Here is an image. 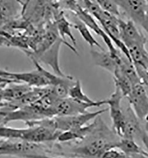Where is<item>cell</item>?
<instances>
[{
  "label": "cell",
  "mask_w": 148,
  "mask_h": 158,
  "mask_svg": "<svg viewBox=\"0 0 148 158\" xmlns=\"http://www.w3.org/2000/svg\"><path fill=\"white\" fill-rule=\"evenodd\" d=\"M94 122L91 131L71 147V158H101L106 151L115 149L120 139L99 117Z\"/></svg>",
  "instance_id": "6da1fadb"
},
{
  "label": "cell",
  "mask_w": 148,
  "mask_h": 158,
  "mask_svg": "<svg viewBox=\"0 0 148 158\" xmlns=\"http://www.w3.org/2000/svg\"><path fill=\"white\" fill-rule=\"evenodd\" d=\"M61 132L42 126L27 127L18 129L0 124L1 139H17L36 143L57 140Z\"/></svg>",
  "instance_id": "7a4b0ae2"
},
{
  "label": "cell",
  "mask_w": 148,
  "mask_h": 158,
  "mask_svg": "<svg viewBox=\"0 0 148 158\" xmlns=\"http://www.w3.org/2000/svg\"><path fill=\"white\" fill-rule=\"evenodd\" d=\"M49 149L43 143H36L17 139H0V156L39 158L46 155Z\"/></svg>",
  "instance_id": "3957f363"
},
{
  "label": "cell",
  "mask_w": 148,
  "mask_h": 158,
  "mask_svg": "<svg viewBox=\"0 0 148 158\" xmlns=\"http://www.w3.org/2000/svg\"><path fill=\"white\" fill-rule=\"evenodd\" d=\"M57 3L59 7L61 9L68 10L70 13L76 15L78 18L83 22L89 29H91L95 34L100 36L106 43L108 51L113 57L116 58L118 56L120 50H117L114 47L113 42L104 30L99 26L91 15L81 6L78 1H57Z\"/></svg>",
  "instance_id": "277c9868"
},
{
  "label": "cell",
  "mask_w": 148,
  "mask_h": 158,
  "mask_svg": "<svg viewBox=\"0 0 148 158\" xmlns=\"http://www.w3.org/2000/svg\"><path fill=\"white\" fill-rule=\"evenodd\" d=\"M108 108L102 109L94 112H87L83 114L69 116H59L48 118L46 126L59 132L82 127L91 120H95L101 114L107 111Z\"/></svg>",
  "instance_id": "5b68a950"
},
{
  "label": "cell",
  "mask_w": 148,
  "mask_h": 158,
  "mask_svg": "<svg viewBox=\"0 0 148 158\" xmlns=\"http://www.w3.org/2000/svg\"><path fill=\"white\" fill-rule=\"evenodd\" d=\"M104 104H107L106 100L98 101L97 103L91 104L79 102L67 97L58 100L53 106V110L55 117L75 115L88 112V108L98 107Z\"/></svg>",
  "instance_id": "8992f818"
},
{
  "label": "cell",
  "mask_w": 148,
  "mask_h": 158,
  "mask_svg": "<svg viewBox=\"0 0 148 158\" xmlns=\"http://www.w3.org/2000/svg\"><path fill=\"white\" fill-rule=\"evenodd\" d=\"M123 96L119 89L115 86L114 91L110 98L106 100L109 106L110 115L113 123V130L114 133L122 138L125 126V115L121 107V101Z\"/></svg>",
  "instance_id": "52a82bcc"
},
{
  "label": "cell",
  "mask_w": 148,
  "mask_h": 158,
  "mask_svg": "<svg viewBox=\"0 0 148 158\" xmlns=\"http://www.w3.org/2000/svg\"><path fill=\"white\" fill-rule=\"evenodd\" d=\"M126 98L138 119L148 123V94L143 85L139 84L133 86Z\"/></svg>",
  "instance_id": "ba28073f"
},
{
  "label": "cell",
  "mask_w": 148,
  "mask_h": 158,
  "mask_svg": "<svg viewBox=\"0 0 148 158\" xmlns=\"http://www.w3.org/2000/svg\"><path fill=\"white\" fill-rule=\"evenodd\" d=\"M62 43H64L68 48H70L74 53L78 54L77 50L76 49V48H75L74 46H72L68 42H65L64 40H62L61 37H59L55 43L48 50L43 52L41 55H40L39 57H37L35 59H31L35 60L39 64L40 62H42L46 65L49 66L52 69L54 73L57 76L62 77H67L68 75H65L64 72L62 71L60 68L59 62V51Z\"/></svg>",
  "instance_id": "9c48e42d"
},
{
  "label": "cell",
  "mask_w": 148,
  "mask_h": 158,
  "mask_svg": "<svg viewBox=\"0 0 148 158\" xmlns=\"http://www.w3.org/2000/svg\"><path fill=\"white\" fill-rule=\"evenodd\" d=\"M120 9L134 24L142 26L148 11V1L117 0L115 1Z\"/></svg>",
  "instance_id": "30bf717a"
},
{
  "label": "cell",
  "mask_w": 148,
  "mask_h": 158,
  "mask_svg": "<svg viewBox=\"0 0 148 158\" xmlns=\"http://www.w3.org/2000/svg\"><path fill=\"white\" fill-rule=\"evenodd\" d=\"M36 69L30 72L14 73L11 72L10 78L24 84L32 88H44L50 86L49 80L44 75L39 67V63L32 59Z\"/></svg>",
  "instance_id": "8fae6325"
},
{
  "label": "cell",
  "mask_w": 148,
  "mask_h": 158,
  "mask_svg": "<svg viewBox=\"0 0 148 158\" xmlns=\"http://www.w3.org/2000/svg\"><path fill=\"white\" fill-rule=\"evenodd\" d=\"M119 27L120 40L127 46L133 43L146 44V39L145 35L137 28L136 24L130 20L127 21L119 19Z\"/></svg>",
  "instance_id": "7c38bea8"
},
{
  "label": "cell",
  "mask_w": 148,
  "mask_h": 158,
  "mask_svg": "<svg viewBox=\"0 0 148 158\" xmlns=\"http://www.w3.org/2000/svg\"><path fill=\"white\" fill-rule=\"evenodd\" d=\"M52 13L53 14V18L55 23L57 27V31L59 37L66 41V36H68L74 44V47H77V40L72 34L71 27L72 25L69 21L66 16L64 13V10L59 7L57 1L52 2Z\"/></svg>",
  "instance_id": "4fadbf2b"
},
{
  "label": "cell",
  "mask_w": 148,
  "mask_h": 158,
  "mask_svg": "<svg viewBox=\"0 0 148 158\" xmlns=\"http://www.w3.org/2000/svg\"><path fill=\"white\" fill-rule=\"evenodd\" d=\"M21 1L13 0L0 1V28L6 26L22 15Z\"/></svg>",
  "instance_id": "5bb4252c"
},
{
  "label": "cell",
  "mask_w": 148,
  "mask_h": 158,
  "mask_svg": "<svg viewBox=\"0 0 148 158\" xmlns=\"http://www.w3.org/2000/svg\"><path fill=\"white\" fill-rule=\"evenodd\" d=\"M90 54L95 65L113 74L117 66V59L119 56L117 58H114L108 50L106 52L92 49Z\"/></svg>",
  "instance_id": "9a60e30c"
},
{
  "label": "cell",
  "mask_w": 148,
  "mask_h": 158,
  "mask_svg": "<svg viewBox=\"0 0 148 158\" xmlns=\"http://www.w3.org/2000/svg\"><path fill=\"white\" fill-rule=\"evenodd\" d=\"M94 127V122L82 127L62 132L57 137L59 143H67L72 142H78L84 139Z\"/></svg>",
  "instance_id": "2e32d148"
},
{
  "label": "cell",
  "mask_w": 148,
  "mask_h": 158,
  "mask_svg": "<svg viewBox=\"0 0 148 158\" xmlns=\"http://www.w3.org/2000/svg\"><path fill=\"white\" fill-rule=\"evenodd\" d=\"M146 44L133 43L127 46V50L132 62L148 71V52Z\"/></svg>",
  "instance_id": "e0dca14e"
},
{
  "label": "cell",
  "mask_w": 148,
  "mask_h": 158,
  "mask_svg": "<svg viewBox=\"0 0 148 158\" xmlns=\"http://www.w3.org/2000/svg\"><path fill=\"white\" fill-rule=\"evenodd\" d=\"M70 19H72V22L73 23L72 24V27L74 29L77 30L80 35L82 37L83 39L90 46H96L101 50H105L102 46L98 42V41L92 36L89 28L80 19L78 18L76 15L71 13Z\"/></svg>",
  "instance_id": "ac0fdd59"
},
{
  "label": "cell",
  "mask_w": 148,
  "mask_h": 158,
  "mask_svg": "<svg viewBox=\"0 0 148 158\" xmlns=\"http://www.w3.org/2000/svg\"><path fill=\"white\" fill-rule=\"evenodd\" d=\"M115 149H119L125 155L130 156L137 154H146L147 151L143 150L136 143L134 139H120L117 143Z\"/></svg>",
  "instance_id": "d6986e66"
},
{
  "label": "cell",
  "mask_w": 148,
  "mask_h": 158,
  "mask_svg": "<svg viewBox=\"0 0 148 158\" xmlns=\"http://www.w3.org/2000/svg\"><path fill=\"white\" fill-rule=\"evenodd\" d=\"M113 75L114 85L119 89L123 97L127 98L132 91L133 86L132 84L120 71L118 66H117Z\"/></svg>",
  "instance_id": "ffe728a7"
},
{
  "label": "cell",
  "mask_w": 148,
  "mask_h": 158,
  "mask_svg": "<svg viewBox=\"0 0 148 158\" xmlns=\"http://www.w3.org/2000/svg\"><path fill=\"white\" fill-rule=\"evenodd\" d=\"M68 97L74 100L86 104H94L98 102V101L92 100L86 94H85L82 91L81 83L79 80L75 81L74 85L71 87L69 91Z\"/></svg>",
  "instance_id": "44dd1931"
},
{
  "label": "cell",
  "mask_w": 148,
  "mask_h": 158,
  "mask_svg": "<svg viewBox=\"0 0 148 158\" xmlns=\"http://www.w3.org/2000/svg\"><path fill=\"white\" fill-rule=\"evenodd\" d=\"M96 1L104 11L118 18L121 15L120 7L115 1L98 0Z\"/></svg>",
  "instance_id": "7402d4cb"
},
{
  "label": "cell",
  "mask_w": 148,
  "mask_h": 158,
  "mask_svg": "<svg viewBox=\"0 0 148 158\" xmlns=\"http://www.w3.org/2000/svg\"><path fill=\"white\" fill-rule=\"evenodd\" d=\"M135 68L139 77L142 85H143L146 89H148V71L143 68L141 66L134 64Z\"/></svg>",
  "instance_id": "603a6c76"
},
{
  "label": "cell",
  "mask_w": 148,
  "mask_h": 158,
  "mask_svg": "<svg viewBox=\"0 0 148 158\" xmlns=\"http://www.w3.org/2000/svg\"><path fill=\"white\" fill-rule=\"evenodd\" d=\"M124 155L125 154L120 151L116 150V149H111L106 151L101 158H122Z\"/></svg>",
  "instance_id": "cb8c5ba5"
},
{
  "label": "cell",
  "mask_w": 148,
  "mask_h": 158,
  "mask_svg": "<svg viewBox=\"0 0 148 158\" xmlns=\"http://www.w3.org/2000/svg\"><path fill=\"white\" fill-rule=\"evenodd\" d=\"M139 137L141 138V139L143 142V143L144 144V146H145V148L147 149V152H148V134L143 130L141 134L140 135Z\"/></svg>",
  "instance_id": "d4e9b609"
},
{
  "label": "cell",
  "mask_w": 148,
  "mask_h": 158,
  "mask_svg": "<svg viewBox=\"0 0 148 158\" xmlns=\"http://www.w3.org/2000/svg\"><path fill=\"white\" fill-rule=\"evenodd\" d=\"M122 158H148V152L146 154H137L127 156L124 155Z\"/></svg>",
  "instance_id": "484cf974"
},
{
  "label": "cell",
  "mask_w": 148,
  "mask_h": 158,
  "mask_svg": "<svg viewBox=\"0 0 148 158\" xmlns=\"http://www.w3.org/2000/svg\"><path fill=\"white\" fill-rule=\"evenodd\" d=\"M10 74H11V72L0 69V77H5V78H10Z\"/></svg>",
  "instance_id": "4316f807"
},
{
  "label": "cell",
  "mask_w": 148,
  "mask_h": 158,
  "mask_svg": "<svg viewBox=\"0 0 148 158\" xmlns=\"http://www.w3.org/2000/svg\"><path fill=\"white\" fill-rule=\"evenodd\" d=\"M6 102H0V108L6 107Z\"/></svg>",
  "instance_id": "83f0119b"
},
{
  "label": "cell",
  "mask_w": 148,
  "mask_h": 158,
  "mask_svg": "<svg viewBox=\"0 0 148 158\" xmlns=\"http://www.w3.org/2000/svg\"><path fill=\"white\" fill-rule=\"evenodd\" d=\"M146 129L147 131H148V125H146Z\"/></svg>",
  "instance_id": "f1b7e54d"
},
{
  "label": "cell",
  "mask_w": 148,
  "mask_h": 158,
  "mask_svg": "<svg viewBox=\"0 0 148 158\" xmlns=\"http://www.w3.org/2000/svg\"></svg>",
  "instance_id": "f546056e"
}]
</instances>
